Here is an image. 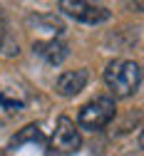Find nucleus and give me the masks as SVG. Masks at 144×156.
<instances>
[{"label":"nucleus","mask_w":144,"mask_h":156,"mask_svg":"<svg viewBox=\"0 0 144 156\" xmlns=\"http://www.w3.org/2000/svg\"><path fill=\"white\" fill-rule=\"evenodd\" d=\"M105 84L119 99L132 97L142 84V67L137 62H132V60H114L105 69Z\"/></svg>","instance_id":"nucleus-1"},{"label":"nucleus","mask_w":144,"mask_h":156,"mask_svg":"<svg viewBox=\"0 0 144 156\" xmlns=\"http://www.w3.org/2000/svg\"><path fill=\"white\" fill-rule=\"evenodd\" d=\"M114 99L109 97H97V99L87 102L85 107L79 109L77 114V124L82 129H90V131H97L102 126H107L112 119H114Z\"/></svg>","instance_id":"nucleus-2"},{"label":"nucleus","mask_w":144,"mask_h":156,"mask_svg":"<svg viewBox=\"0 0 144 156\" xmlns=\"http://www.w3.org/2000/svg\"><path fill=\"white\" fill-rule=\"evenodd\" d=\"M60 10L70 17H75V20H79V23H87V25H99V23H107L112 17V12L105 5L85 3V0H62Z\"/></svg>","instance_id":"nucleus-3"},{"label":"nucleus","mask_w":144,"mask_h":156,"mask_svg":"<svg viewBox=\"0 0 144 156\" xmlns=\"http://www.w3.org/2000/svg\"><path fill=\"white\" fill-rule=\"evenodd\" d=\"M82 139H79V131L75 126V122L70 116H60L57 119V129L52 134V149L62 151V154H75L79 149Z\"/></svg>","instance_id":"nucleus-4"},{"label":"nucleus","mask_w":144,"mask_h":156,"mask_svg":"<svg viewBox=\"0 0 144 156\" xmlns=\"http://www.w3.org/2000/svg\"><path fill=\"white\" fill-rule=\"evenodd\" d=\"M87 80H90L87 69L62 72V74L57 77V82H55V89H57V94H62V97H75V94H79L82 89H85Z\"/></svg>","instance_id":"nucleus-5"},{"label":"nucleus","mask_w":144,"mask_h":156,"mask_svg":"<svg viewBox=\"0 0 144 156\" xmlns=\"http://www.w3.org/2000/svg\"><path fill=\"white\" fill-rule=\"evenodd\" d=\"M35 52L47 60L50 65H60L67 57V47L60 42V40H42V42H35Z\"/></svg>","instance_id":"nucleus-6"},{"label":"nucleus","mask_w":144,"mask_h":156,"mask_svg":"<svg viewBox=\"0 0 144 156\" xmlns=\"http://www.w3.org/2000/svg\"><path fill=\"white\" fill-rule=\"evenodd\" d=\"M0 50H3L5 55H17V47L10 45V32H8V17L3 12V8H0Z\"/></svg>","instance_id":"nucleus-7"},{"label":"nucleus","mask_w":144,"mask_h":156,"mask_svg":"<svg viewBox=\"0 0 144 156\" xmlns=\"http://www.w3.org/2000/svg\"><path fill=\"white\" fill-rule=\"evenodd\" d=\"M23 141H42V131H40L35 124H30V126H25V129H23V131H20L15 139L10 141V146L15 149V146H20Z\"/></svg>","instance_id":"nucleus-8"}]
</instances>
